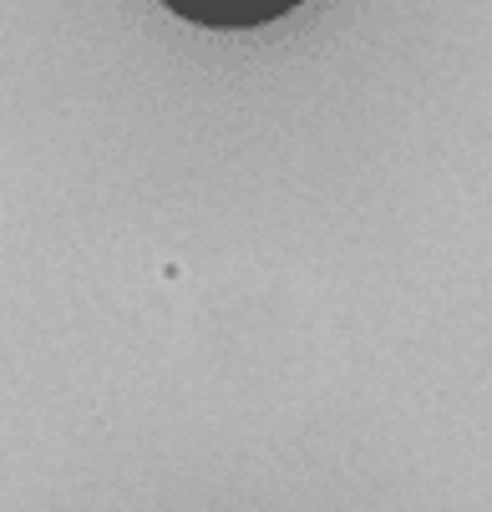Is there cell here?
I'll list each match as a JSON object with an SVG mask.
<instances>
[{"instance_id": "obj_1", "label": "cell", "mask_w": 492, "mask_h": 512, "mask_svg": "<svg viewBox=\"0 0 492 512\" xmlns=\"http://www.w3.org/2000/svg\"><path fill=\"white\" fill-rule=\"evenodd\" d=\"M163 6L183 21L214 26V31H244V26H269L300 0H163Z\"/></svg>"}]
</instances>
